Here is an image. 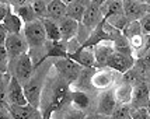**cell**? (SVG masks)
Here are the masks:
<instances>
[{
  "instance_id": "60d3db41",
  "label": "cell",
  "mask_w": 150,
  "mask_h": 119,
  "mask_svg": "<svg viewBox=\"0 0 150 119\" xmlns=\"http://www.w3.org/2000/svg\"><path fill=\"white\" fill-rule=\"evenodd\" d=\"M150 49V35H144V48L143 52H147Z\"/></svg>"
},
{
  "instance_id": "4316f807",
  "label": "cell",
  "mask_w": 150,
  "mask_h": 119,
  "mask_svg": "<svg viewBox=\"0 0 150 119\" xmlns=\"http://www.w3.org/2000/svg\"><path fill=\"white\" fill-rule=\"evenodd\" d=\"M132 95H133V87H132L129 83H122V84L115 90L117 101H119L121 104L132 102Z\"/></svg>"
},
{
  "instance_id": "4fadbf2b",
  "label": "cell",
  "mask_w": 150,
  "mask_h": 119,
  "mask_svg": "<svg viewBox=\"0 0 150 119\" xmlns=\"http://www.w3.org/2000/svg\"><path fill=\"white\" fill-rule=\"evenodd\" d=\"M67 58L76 60L79 65L83 67H96V56H94V48H83L80 46L74 52H69Z\"/></svg>"
},
{
  "instance_id": "52a82bcc",
  "label": "cell",
  "mask_w": 150,
  "mask_h": 119,
  "mask_svg": "<svg viewBox=\"0 0 150 119\" xmlns=\"http://www.w3.org/2000/svg\"><path fill=\"white\" fill-rule=\"evenodd\" d=\"M135 65V58L133 55H126V53H122V52H115L111 55V58L108 60V65L107 67L111 69L114 72H118L121 74L124 73L129 72L132 67Z\"/></svg>"
},
{
  "instance_id": "83f0119b",
  "label": "cell",
  "mask_w": 150,
  "mask_h": 119,
  "mask_svg": "<svg viewBox=\"0 0 150 119\" xmlns=\"http://www.w3.org/2000/svg\"><path fill=\"white\" fill-rule=\"evenodd\" d=\"M94 73H96V67H83V70L80 73L77 81L74 83V86H77L79 88H87V86L93 87L91 79H93V74Z\"/></svg>"
},
{
  "instance_id": "f546056e",
  "label": "cell",
  "mask_w": 150,
  "mask_h": 119,
  "mask_svg": "<svg viewBox=\"0 0 150 119\" xmlns=\"http://www.w3.org/2000/svg\"><path fill=\"white\" fill-rule=\"evenodd\" d=\"M107 20V23L108 24H111L112 27H115V28H118V30H124L125 27H126V24L129 23V20H128V17L125 15V13H119V14H115V15H111L110 18H105Z\"/></svg>"
},
{
  "instance_id": "f6af8a7d",
  "label": "cell",
  "mask_w": 150,
  "mask_h": 119,
  "mask_svg": "<svg viewBox=\"0 0 150 119\" xmlns=\"http://www.w3.org/2000/svg\"><path fill=\"white\" fill-rule=\"evenodd\" d=\"M146 3H147V7H149V13H150V0H146Z\"/></svg>"
},
{
  "instance_id": "ee69618b",
  "label": "cell",
  "mask_w": 150,
  "mask_h": 119,
  "mask_svg": "<svg viewBox=\"0 0 150 119\" xmlns=\"http://www.w3.org/2000/svg\"><path fill=\"white\" fill-rule=\"evenodd\" d=\"M63 3H66V4H70V3H73V1H76V0H62Z\"/></svg>"
},
{
  "instance_id": "d590c367",
  "label": "cell",
  "mask_w": 150,
  "mask_h": 119,
  "mask_svg": "<svg viewBox=\"0 0 150 119\" xmlns=\"http://www.w3.org/2000/svg\"><path fill=\"white\" fill-rule=\"evenodd\" d=\"M0 10H1V11H0V21H1L7 14L13 11V6H11L10 3H1V8H0Z\"/></svg>"
},
{
  "instance_id": "277c9868",
  "label": "cell",
  "mask_w": 150,
  "mask_h": 119,
  "mask_svg": "<svg viewBox=\"0 0 150 119\" xmlns=\"http://www.w3.org/2000/svg\"><path fill=\"white\" fill-rule=\"evenodd\" d=\"M53 66L56 67L59 76L63 77L70 86L77 81L79 76L83 70V66L70 58H56L53 60Z\"/></svg>"
},
{
  "instance_id": "30bf717a",
  "label": "cell",
  "mask_w": 150,
  "mask_h": 119,
  "mask_svg": "<svg viewBox=\"0 0 150 119\" xmlns=\"http://www.w3.org/2000/svg\"><path fill=\"white\" fill-rule=\"evenodd\" d=\"M7 101H8V104H16V105L30 104L25 97V93H24V87L14 76H11V81H10L8 90H7L6 101H1V102H7Z\"/></svg>"
},
{
  "instance_id": "c3c4849f",
  "label": "cell",
  "mask_w": 150,
  "mask_h": 119,
  "mask_svg": "<svg viewBox=\"0 0 150 119\" xmlns=\"http://www.w3.org/2000/svg\"><path fill=\"white\" fill-rule=\"evenodd\" d=\"M140 1H146V0H140Z\"/></svg>"
},
{
  "instance_id": "7402d4cb",
  "label": "cell",
  "mask_w": 150,
  "mask_h": 119,
  "mask_svg": "<svg viewBox=\"0 0 150 119\" xmlns=\"http://www.w3.org/2000/svg\"><path fill=\"white\" fill-rule=\"evenodd\" d=\"M100 8H101L104 18H110L111 15L124 13V3L122 0H107Z\"/></svg>"
},
{
  "instance_id": "ffe728a7",
  "label": "cell",
  "mask_w": 150,
  "mask_h": 119,
  "mask_svg": "<svg viewBox=\"0 0 150 119\" xmlns=\"http://www.w3.org/2000/svg\"><path fill=\"white\" fill-rule=\"evenodd\" d=\"M66 10H67V4L63 3L62 0H49L46 18H51L53 21L62 20L63 17H66Z\"/></svg>"
},
{
  "instance_id": "4dcf8cb0",
  "label": "cell",
  "mask_w": 150,
  "mask_h": 119,
  "mask_svg": "<svg viewBox=\"0 0 150 119\" xmlns=\"http://www.w3.org/2000/svg\"><path fill=\"white\" fill-rule=\"evenodd\" d=\"M31 4H33L34 11L39 20L46 18V15H48V1L46 0H34Z\"/></svg>"
},
{
  "instance_id": "5bb4252c",
  "label": "cell",
  "mask_w": 150,
  "mask_h": 119,
  "mask_svg": "<svg viewBox=\"0 0 150 119\" xmlns=\"http://www.w3.org/2000/svg\"><path fill=\"white\" fill-rule=\"evenodd\" d=\"M115 52L114 44L111 41H105L94 46V56H96V67H107L111 55Z\"/></svg>"
},
{
  "instance_id": "8d00e7d4",
  "label": "cell",
  "mask_w": 150,
  "mask_h": 119,
  "mask_svg": "<svg viewBox=\"0 0 150 119\" xmlns=\"http://www.w3.org/2000/svg\"><path fill=\"white\" fill-rule=\"evenodd\" d=\"M65 119H86V115H84V112H83V111H79V109H76V111H73V112L69 113Z\"/></svg>"
},
{
  "instance_id": "484cf974",
  "label": "cell",
  "mask_w": 150,
  "mask_h": 119,
  "mask_svg": "<svg viewBox=\"0 0 150 119\" xmlns=\"http://www.w3.org/2000/svg\"><path fill=\"white\" fill-rule=\"evenodd\" d=\"M86 8H87V7H86L84 4H81L80 1H73L70 4H67L66 15L73 18V20H76L77 23H81V21H83V17H84Z\"/></svg>"
},
{
  "instance_id": "7dc6e473",
  "label": "cell",
  "mask_w": 150,
  "mask_h": 119,
  "mask_svg": "<svg viewBox=\"0 0 150 119\" xmlns=\"http://www.w3.org/2000/svg\"><path fill=\"white\" fill-rule=\"evenodd\" d=\"M126 119H132V116H131V118H126Z\"/></svg>"
},
{
  "instance_id": "1f68e13d",
  "label": "cell",
  "mask_w": 150,
  "mask_h": 119,
  "mask_svg": "<svg viewBox=\"0 0 150 119\" xmlns=\"http://www.w3.org/2000/svg\"><path fill=\"white\" fill-rule=\"evenodd\" d=\"M131 112H132V108L126 105V104H121L115 108V111L112 112L111 119H126V118H131Z\"/></svg>"
},
{
  "instance_id": "d4e9b609",
  "label": "cell",
  "mask_w": 150,
  "mask_h": 119,
  "mask_svg": "<svg viewBox=\"0 0 150 119\" xmlns=\"http://www.w3.org/2000/svg\"><path fill=\"white\" fill-rule=\"evenodd\" d=\"M13 11L17 15H20V18L24 21V23H31V21H35L38 20L37 14L34 11V7L33 4H24V6H17V7H13Z\"/></svg>"
},
{
  "instance_id": "d6986e66",
  "label": "cell",
  "mask_w": 150,
  "mask_h": 119,
  "mask_svg": "<svg viewBox=\"0 0 150 119\" xmlns=\"http://www.w3.org/2000/svg\"><path fill=\"white\" fill-rule=\"evenodd\" d=\"M112 83H114V74H112L111 69L110 70H96L93 74L91 84L93 88H98V90H107L110 88Z\"/></svg>"
},
{
  "instance_id": "7c38bea8",
  "label": "cell",
  "mask_w": 150,
  "mask_h": 119,
  "mask_svg": "<svg viewBox=\"0 0 150 119\" xmlns=\"http://www.w3.org/2000/svg\"><path fill=\"white\" fill-rule=\"evenodd\" d=\"M103 20H104V15H103V13H101L100 6H97L96 3H91L90 6L86 8L83 21H81L80 24L91 32L93 30H94V28H96V27H97Z\"/></svg>"
},
{
  "instance_id": "836d02e7",
  "label": "cell",
  "mask_w": 150,
  "mask_h": 119,
  "mask_svg": "<svg viewBox=\"0 0 150 119\" xmlns=\"http://www.w3.org/2000/svg\"><path fill=\"white\" fill-rule=\"evenodd\" d=\"M139 21H140V27H142V32L144 35H150V13H147Z\"/></svg>"
},
{
  "instance_id": "ac0fdd59",
  "label": "cell",
  "mask_w": 150,
  "mask_h": 119,
  "mask_svg": "<svg viewBox=\"0 0 150 119\" xmlns=\"http://www.w3.org/2000/svg\"><path fill=\"white\" fill-rule=\"evenodd\" d=\"M67 42L60 41H48L45 45V58H67Z\"/></svg>"
},
{
  "instance_id": "d6a6232c",
  "label": "cell",
  "mask_w": 150,
  "mask_h": 119,
  "mask_svg": "<svg viewBox=\"0 0 150 119\" xmlns=\"http://www.w3.org/2000/svg\"><path fill=\"white\" fill-rule=\"evenodd\" d=\"M132 119H150V112L147 108H132Z\"/></svg>"
},
{
  "instance_id": "8fae6325",
  "label": "cell",
  "mask_w": 150,
  "mask_h": 119,
  "mask_svg": "<svg viewBox=\"0 0 150 119\" xmlns=\"http://www.w3.org/2000/svg\"><path fill=\"white\" fill-rule=\"evenodd\" d=\"M117 108V97H115V90H105L98 95L97 112L101 115L111 116L112 112Z\"/></svg>"
},
{
  "instance_id": "f1b7e54d",
  "label": "cell",
  "mask_w": 150,
  "mask_h": 119,
  "mask_svg": "<svg viewBox=\"0 0 150 119\" xmlns=\"http://www.w3.org/2000/svg\"><path fill=\"white\" fill-rule=\"evenodd\" d=\"M122 32H124V35L129 41H131L132 38L137 37V35H142L143 32H142L140 21H129V23L126 24V27L122 30Z\"/></svg>"
},
{
  "instance_id": "ba28073f",
  "label": "cell",
  "mask_w": 150,
  "mask_h": 119,
  "mask_svg": "<svg viewBox=\"0 0 150 119\" xmlns=\"http://www.w3.org/2000/svg\"><path fill=\"white\" fill-rule=\"evenodd\" d=\"M124 3V13L129 21H139L149 13V7L146 1L140 0H122Z\"/></svg>"
},
{
  "instance_id": "ab89813d",
  "label": "cell",
  "mask_w": 150,
  "mask_h": 119,
  "mask_svg": "<svg viewBox=\"0 0 150 119\" xmlns=\"http://www.w3.org/2000/svg\"><path fill=\"white\" fill-rule=\"evenodd\" d=\"M86 119H111V116H107V115H101V113H93V115H88L86 116Z\"/></svg>"
},
{
  "instance_id": "cb8c5ba5",
  "label": "cell",
  "mask_w": 150,
  "mask_h": 119,
  "mask_svg": "<svg viewBox=\"0 0 150 119\" xmlns=\"http://www.w3.org/2000/svg\"><path fill=\"white\" fill-rule=\"evenodd\" d=\"M42 23H44V27H45L48 41L62 39V34H60V28H59L58 21H53L51 18H42Z\"/></svg>"
},
{
  "instance_id": "6da1fadb",
  "label": "cell",
  "mask_w": 150,
  "mask_h": 119,
  "mask_svg": "<svg viewBox=\"0 0 150 119\" xmlns=\"http://www.w3.org/2000/svg\"><path fill=\"white\" fill-rule=\"evenodd\" d=\"M69 104H72L70 84L58 74L55 80L52 79L46 83L45 90L42 91L41 109L44 119H49L52 113L63 111Z\"/></svg>"
},
{
  "instance_id": "9a60e30c",
  "label": "cell",
  "mask_w": 150,
  "mask_h": 119,
  "mask_svg": "<svg viewBox=\"0 0 150 119\" xmlns=\"http://www.w3.org/2000/svg\"><path fill=\"white\" fill-rule=\"evenodd\" d=\"M150 104V90L146 83H137L133 87L132 108H147Z\"/></svg>"
},
{
  "instance_id": "2e32d148",
  "label": "cell",
  "mask_w": 150,
  "mask_h": 119,
  "mask_svg": "<svg viewBox=\"0 0 150 119\" xmlns=\"http://www.w3.org/2000/svg\"><path fill=\"white\" fill-rule=\"evenodd\" d=\"M105 41H111V38H110L108 32L105 31V18H104V20L93 30L91 34H90V37L81 44V46L83 48H94L96 45L101 44V42H105Z\"/></svg>"
},
{
  "instance_id": "9c48e42d",
  "label": "cell",
  "mask_w": 150,
  "mask_h": 119,
  "mask_svg": "<svg viewBox=\"0 0 150 119\" xmlns=\"http://www.w3.org/2000/svg\"><path fill=\"white\" fill-rule=\"evenodd\" d=\"M6 104L14 119H44L42 111L31 104H25V105H16L8 102Z\"/></svg>"
},
{
  "instance_id": "681fc988",
  "label": "cell",
  "mask_w": 150,
  "mask_h": 119,
  "mask_svg": "<svg viewBox=\"0 0 150 119\" xmlns=\"http://www.w3.org/2000/svg\"><path fill=\"white\" fill-rule=\"evenodd\" d=\"M46 1H49V0H46Z\"/></svg>"
},
{
  "instance_id": "3957f363",
  "label": "cell",
  "mask_w": 150,
  "mask_h": 119,
  "mask_svg": "<svg viewBox=\"0 0 150 119\" xmlns=\"http://www.w3.org/2000/svg\"><path fill=\"white\" fill-rule=\"evenodd\" d=\"M48 65L44 62V67H37L34 70L33 76L30 77V80L25 84H23L28 102L37 108H39V105H41V97H42V91H44V80H45L46 73H48V67L45 66H48Z\"/></svg>"
},
{
  "instance_id": "44dd1931",
  "label": "cell",
  "mask_w": 150,
  "mask_h": 119,
  "mask_svg": "<svg viewBox=\"0 0 150 119\" xmlns=\"http://www.w3.org/2000/svg\"><path fill=\"white\" fill-rule=\"evenodd\" d=\"M0 24L8 31V34H20L23 30V25H24V21L20 18V15L11 11L0 21Z\"/></svg>"
},
{
  "instance_id": "7bdbcfd3",
  "label": "cell",
  "mask_w": 150,
  "mask_h": 119,
  "mask_svg": "<svg viewBox=\"0 0 150 119\" xmlns=\"http://www.w3.org/2000/svg\"><path fill=\"white\" fill-rule=\"evenodd\" d=\"M146 60H147V63L150 65V49L147 51V55H146Z\"/></svg>"
},
{
  "instance_id": "74e56055",
  "label": "cell",
  "mask_w": 150,
  "mask_h": 119,
  "mask_svg": "<svg viewBox=\"0 0 150 119\" xmlns=\"http://www.w3.org/2000/svg\"><path fill=\"white\" fill-rule=\"evenodd\" d=\"M34 0H6L4 3H10L13 7L17 6H24V4H31Z\"/></svg>"
},
{
  "instance_id": "f35d334b",
  "label": "cell",
  "mask_w": 150,
  "mask_h": 119,
  "mask_svg": "<svg viewBox=\"0 0 150 119\" xmlns=\"http://www.w3.org/2000/svg\"><path fill=\"white\" fill-rule=\"evenodd\" d=\"M7 37H8V31H7L6 28L0 24V45H4Z\"/></svg>"
},
{
  "instance_id": "5b68a950",
  "label": "cell",
  "mask_w": 150,
  "mask_h": 119,
  "mask_svg": "<svg viewBox=\"0 0 150 119\" xmlns=\"http://www.w3.org/2000/svg\"><path fill=\"white\" fill-rule=\"evenodd\" d=\"M34 70H35V66L33 63L31 55L28 52L23 53L21 56L11 60V74L18 80L21 84H25L27 81L30 80Z\"/></svg>"
},
{
  "instance_id": "7a4b0ae2",
  "label": "cell",
  "mask_w": 150,
  "mask_h": 119,
  "mask_svg": "<svg viewBox=\"0 0 150 119\" xmlns=\"http://www.w3.org/2000/svg\"><path fill=\"white\" fill-rule=\"evenodd\" d=\"M24 37L30 45V55L31 59H35V56H39L41 63L46 60L45 58V45L48 42L46 31L42 20H35L31 23H27L24 25Z\"/></svg>"
},
{
  "instance_id": "b9f144b4",
  "label": "cell",
  "mask_w": 150,
  "mask_h": 119,
  "mask_svg": "<svg viewBox=\"0 0 150 119\" xmlns=\"http://www.w3.org/2000/svg\"><path fill=\"white\" fill-rule=\"evenodd\" d=\"M105 1H107V0H93V3H96V4H97V6H103V4H104Z\"/></svg>"
},
{
  "instance_id": "e575fe53",
  "label": "cell",
  "mask_w": 150,
  "mask_h": 119,
  "mask_svg": "<svg viewBox=\"0 0 150 119\" xmlns=\"http://www.w3.org/2000/svg\"><path fill=\"white\" fill-rule=\"evenodd\" d=\"M0 119H14L6 102H1V109H0Z\"/></svg>"
},
{
  "instance_id": "8992f818",
  "label": "cell",
  "mask_w": 150,
  "mask_h": 119,
  "mask_svg": "<svg viewBox=\"0 0 150 119\" xmlns=\"http://www.w3.org/2000/svg\"><path fill=\"white\" fill-rule=\"evenodd\" d=\"M4 46L10 55V60L21 56L23 53H27L30 49V45L27 42L25 37L21 34H8L6 42H4Z\"/></svg>"
},
{
  "instance_id": "bcb514c9",
  "label": "cell",
  "mask_w": 150,
  "mask_h": 119,
  "mask_svg": "<svg viewBox=\"0 0 150 119\" xmlns=\"http://www.w3.org/2000/svg\"><path fill=\"white\" fill-rule=\"evenodd\" d=\"M4 1H6V0H1V3H4Z\"/></svg>"
},
{
  "instance_id": "603a6c76",
  "label": "cell",
  "mask_w": 150,
  "mask_h": 119,
  "mask_svg": "<svg viewBox=\"0 0 150 119\" xmlns=\"http://www.w3.org/2000/svg\"><path fill=\"white\" fill-rule=\"evenodd\" d=\"M72 105L74 109L79 111H86L90 106V97L80 90H73L72 91Z\"/></svg>"
},
{
  "instance_id": "e0dca14e",
  "label": "cell",
  "mask_w": 150,
  "mask_h": 119,
  "mask_svg": "<svg viewBox=\"0 0 150 119\" xmlns=\"http://www.w3.org/2000/svg\"><path fill=\"white\" fill-rule=\"evenodd\" d=\"M59 28H60V34H62V39L63 41H70L73 38H76L79 34V27L80 23H77L76 20H73L70 17H63L62 20L58 21Z\"/></svg>"
}]
</instances>
